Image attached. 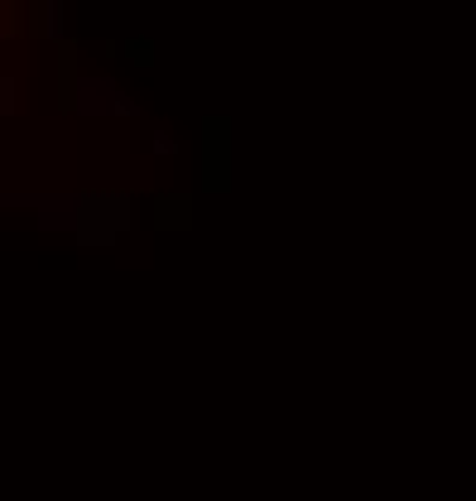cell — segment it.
<instances>
[{"instance_id":"cell-1","label":"cell","mask_w":476,"mask_h":501,"mask_svg":"<svg viewBox=\"0 0 476 501\" xmlns=\"http://www.w3.org/2000/svg\"><path fill=\"white\" fill-rule=\"evenodd\" d=\"M188 208H193L188 198H164V203H159V217H154V222H159L164 232H169V227H188V222H193V217H188Z\"/></svg>"}]
</instances>
